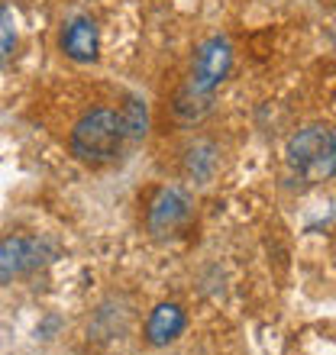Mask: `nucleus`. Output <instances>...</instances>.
I'll use <instances>...</instances> for the list:
<instances>
[{
  "instance_id": "1",
  "label": "nucleus",
  "mask_w": 336,
  "mask_h": 355,
  "mask_svg": "<svg viewBox=\"0 0 336 355\" xmlns=\"http://www.w3.org/2000/svg\"><path fill=\"white\" fill-rule=\"evenodd\" d=\"M120 146H123L120 116L113 110H107V107L84 113L81 120L75 123V130H72V152L81 162H91V165L113 162L120 155Z\"/></svg>"
},
{
  "instance_id": "2",
  "label": "nucleus",
  "mask_w": 336,
  "mask_h": 355,
  "mask_svg": "<svg viewBox=\"0 0 336 355\" xmlns=\"http://www.w3.org/2000/svg\"><path fill=\"white\" fill-rule=\"evenodd\" d=\"M288 162L308 181H327L336 175V130L308 126L288 139Z\"/></svg>"
},
{
  "instance_id": "3",
  "label": "nucleus",
  "mask_w": 336,
  "mask_h": 355,
  "mask_svg": "<svg viewBox=\"0 0 336 355\" xmlns=\"http://www.w3.org/2000/svg\"><path fill=\"white\" fill-rule=\"evenodd\" d=\"M49 259H52L49 245L36 236H7V239H0V284L33 275Z\"/></svg>"
},
{
  "instance_id": "4",
  "label": "nucleus",
  "mask_w": 336,
  "mask_h": 355,
  "mask_svg": "<svg viewBox=\"0 0 336 355\" xmlns=\"http://www.w3.org/2000/svg\"><path fill=\"white\" fill-rule=\"evenodd\" d=\"M230 65H233V49H230V42H226L224 36L207 39L204 46L197 49L194 75H191V81H187V85L194 87V91L210 94V97H214V87L226 78Z\"/></svg>"
},
{
  "instance_id": "5",
  "label": "nucleus",
  "mask_w": 336,
  "mask_h": 355,
  "mask_svg": "<svg viewBox=\"0 0 336 355\" xmlns=\"http://www.w3.org/2000/svg\"><path fill=\"white\" fill-rule=\"evenodd\" d=\"M187 216H191V200L175 187H165L149 204V230L159 236L175 233L187 223Z\"/></svg>"
},
{
  "instance_id": "6",
  "label": "nucleus",
  "mask_w": 336,
  "mask_h": 355,
  "mask_svg": "<svg viewBox=\"0 0 336 355\" xmlns=\"http://www.w3.org/2000/svg\"><path fill=\"white\" fill-rule=\"evenodd\" d=\"M97 49H101V39H97V23L91 17H75L62 29V52L72 62L87 65L97 58Z\"/></svg>"
},
{
  "instance_id": "7",
  "label": "nucleus",
  "mask_w": 336,
  "mask_h": 355,
  "mask_svg": "<svg viewBox=\"0 0 336 355\" xmlns=\"http://www.w3.org/2000/svg\"><path fill=\"white\" fill-rule=\"evenodd\" d=\"M181 333H185V310L178 304H159L152 310L149 323H146V343L149 346L162 349L168 343H175Z\"/></svg>"
},
{
  "instance_id": "8",
  "label": "nucleus",
  "mask_w": 336,
  "mask_h": 355,
  "mask_svg": "<svg viewBox=\"0 0 336 355\" xmlns=\"http://www.w3.org/2000/svg\"><path fill=\"white\" fill-rule=\"evenodd\" d=\"M117 116H120V126H123V136H126V139H142L146 130H149V113H146V103H142L140 97H130Z\"/></svg>"
},
{
  "instance_id": "9",
  "label": "nucleus",
  "mask_w": 336,
  "mask_h": 355,
  "mask_svg": "<svg viewBox=\"0 0 336 355\" xmlns=\"http://www.w3.org/2000/svg\"><path fill=\"white\" fill-rule=\"evenodd\" d=\"M214 168H217V149L210 142H194L187 149V175L194 181H210Z\"/></svg>"
},
{
  "instance_id": "10",
  "label": "nucleus",
  "mask_w": 336,
  "mask_h": 355,
  "mask_svg": "<svg viewBox=\"0 0 336 355\" xmlns=\"http://www.w3.org/2000/svg\"><path fill=\"white\" fill-rule=\"evenodd\" d=\"M207 110H210V94L194 91L191 85H187L185 91L178 94V101H175V113H178V116H181L185 123L201 120V116H204Z\"/></svg>"
},
{
  "instance_id": "11",
  "label": "nucleus",
  "mask_w": 336,
  "mask_h": 355,
  "mask_svg": "<svg viewBox=\"0 0 336 355\" xmlns=\"http://www.w3.org/2000/svg\"><path fill=\"white\" fill-rule=\"evenodd\" d=\"M17 49V17L10 7H0V68L13 58Z\"/></svg>"
},
{
  "instance_id": "12",
  "label": "nucleus",
  "mask_w": 336,
  "mask_h": 355,
  "mask_svg": "<svg viewBox=\"0 0 336 355\" xmlns=\"http://www.w3.org/2000/svg\"><path fill=\"white\" fill-rule=\"evenodd\" d=\"M330 3H333V7H336V0H330Z\"/></svg>"
}]
</instances>
